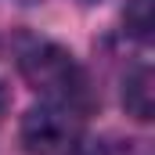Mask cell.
I'll return each mask as SVG.
<instances>
[{
    "mask_svg": "<svg viewBox=\"0 0 155 155\" xmlns=\"http://www.w3.org/2000/svg\"><path fill=\"white\" fill-rule=\"evenodd\" d=\"M123 108L126 116H134L137 123H148L152 119V108H155V76L148 65H137L126 83H123Z\"/></svg>",
    "mask_w": 155,
    "mask_h": 155,
    "instance_id": "cell-3",
    "label": "cell"
},
{
    "mask_svg": "<svg viewBox=\"0 0 155 155\" xmlns=\"http://www.w3.org/2000/svg\"><path fill=\"white\" fill-rule=\"evenodd\" d=\"M18 141L29 155H69L79 141V112L69 105H40L22 116Z\"/></svg>",
    "mask_w": 155,
    "mask_h": 155,
    "instance_id": "cell-2",
    "label": "cell"
},
{
    "mask_svg": "<svg viewBox=\"0 0 155 155\" xmlns=\"http://www.w3.org/2000/svg\"><path fill=\"white\" fill-rule=\"evenodd\" d=\"M123 22H126V33L130 36L148 40L152 29H155V0H126Z\"/></svg>",
    "mask_w": 155,
    "mask_h": 155,
    "instance_id": "cell-4",
    "label": "cell"
},
{
    "mask_svg": "<svg viewBox=\"0 0 155 155\" xmlns=\"http://www.w3.org/2000/svg\"><path fill=\"white\" fill-rule=\"evenodd\" d=\"M18 72L51 105H69L79 112V101L87 94V79H83V69L76 65V58L61 43L25 36L18 43Z\"/></svg>",
    "mask_w": 155,
    "mask_h": 155,
    "instance_id": "cell-1",
    "label": "cell"
},
{
    "mask_svg": "<svg viewBox=\"0 0 155 155\" xmlns=\"http://www.w3.org/2000/svg\"><path fill=\"white\" fill-rule=\"evenodd\" d=\"M0 108H4V90H0Z\"/></svg>",
    "mask_w": 155,
    "mask_h": 155,
    "instance_id": "cell-5",
    "label": "cell"
}]
</instances>
